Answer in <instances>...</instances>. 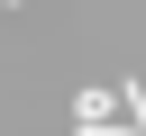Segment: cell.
<instances>
[{
  "mask_svg": "<svg viewBox=\"0 0 146 136\" xmlns=\"http://www.w3.org/2000/svg\"><path fill=\"white\" fill-rule=\"evenodd\" d=\"M110 127H119V118H110V100H100V91H82V100H73V136H110Z\"/></svg>",
  "mask_w": 146,
  "mask_h": 136,
  "instance_id": "1",
  "label": "cell"
}]
</instances>
